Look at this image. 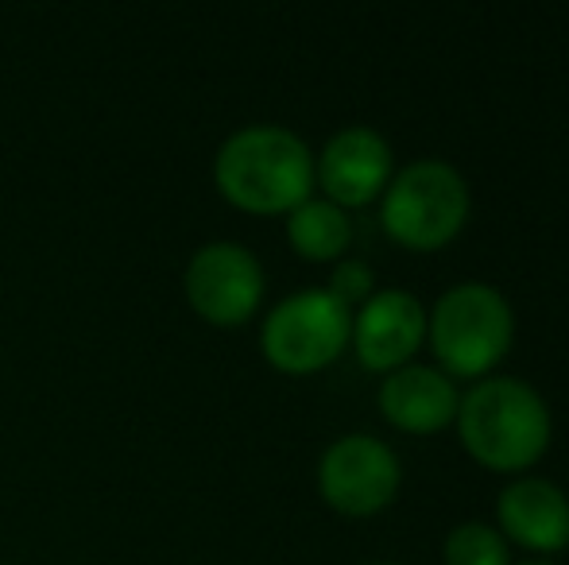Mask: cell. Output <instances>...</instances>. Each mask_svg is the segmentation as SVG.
<instances>
[{"label": "cell", "mask_w": 569, "mask_h": 565, "mask_svg": "<svg viewBox=\"0 0 569 565\" xmlns=\"http://www.w3.org/2000/svg\"><path fill=\"white\" fill-rule=\"evenodd\" d=\"M457 437L465 453L488 473L527 476L550 450L555 415L539 387L516 376H488L461 395Z\"/></svg>", "instance_id": "cell-1"}, {"label": "cell", "mask_w": 569, "mask_h": 565, "mask_svg": "<svg viewBox=\"0 0 569 565\" xmlns=\"http://www.w3.org/2000/svg\"><path fill=\"white\" fill-rule=\"evenodd\" d=\"M213 186L232 210L287 218L315 198V151L283 124H248L213 155Z\"/></svg>", "instance_id": "cell-2"}, {"label": "cell", "mask_w": 569, "mask_h": 565, "mask_svg": "<svg viewBox=\"0 0 569 565\" xmlns=\"http://www.w3.org/2000/svg\"><path fill=\"white\" fill-rule=\"evenodd\" d=\"M427 345L438 361L435 369L453 384L488 380L516 345V310L508 294L477 280L442 291L427 310Z\"/></svg>", "instance_id": "cell-3"}, {"label": "cell", "mask_w": 569, "mask_h": 565, "mask_svg": "<svg viewBox=\"0 0 569 565\" xmlns=\"http://www.w3.org/2000/svg\"><path fill=\"white\" fill-rule=\"evenodd\" d=\"M472 194L446 159H419L391 174L380 198V225L407 252H442L469 225Z\"/></svg>", "instance_id": "cell-4"}, {"label": "cell", "mask_w": 569, "mask_h": 565, "mask_svg": "<svg viewBox=\"0 0 569 565\" xmlns=\"http://www.w3.org/2000/svg\"><path fill=\"white\" fill-rule=\"evenodd\" d=\"M352 310L326 286L287 294L268 310L260 330L263 361L283 376H315L349 349Z\"/></svg>", "instance_id": "cell-5"}, {"label": "cell", "mask_w": 569, "mask_h": 565, "mask_svg": "<svg viewBox=\"0 0 569 565\" xmlns=\"http://www.w3.org/2000/svg\"><path fill=\"white\" fill-rule=\"evenodd\" d=\"M403 465L376 434H345L318 461V496L345 519H368L396 504Z\"/></svg>", "instance_id": "cell-6"}, {"label": "cell", "mask_w": 569, "mask_h": 565, "mask_svg": "<svg viewBox=\"0 0 569 565\" xmlns=\"http://www.w3.org/2000/svg\"><path fill=\"white\" fill-rule=\"evenodd\" d=\"M263 268L244 244L237 241H210L190 256L182 291L202 322L232 330V325L252 322L263 302Z\"/></svg>", "instance_id": "cell-7"}, {"label": "cell", "mask_w": 569, "mask_h": 565, "mask_svg": "<svg viewBox=\"0 0 569 565\" xmlns=\"http://www.w3.org/2000/svg\"><path fill=\"white\" fill-rule=\"evenodd\" d=\"M391 174H396V151L383 132L368 124H349L333 132L315 155V186H322L326 202L345 213L380 202Z\"/></svg>", "instance_id": "cell-8"}, {"label": "cell", "mask_w": 569, "mask_h": 565, "mask_svg": "<svg viewBox=\"0 0 569 565\" xmlns=\"http://www.w3.org/2000/svg\"><path fill=\"white\" fill-rule=\"evenodd\" d=\"M427 341V306L411 291H376L365 306L352 310L349 345L357 353L360 369L368 372H399L415 364V353Z\"/></svg>", "instance_id": "cell-9"}, {"label": "cell", "mask_w": 569, "mask_h": 565, "mask_svg": "<svg viewBox=\"0 0 569 565\" xmlns=\"http://www.w3.org/2000/svg\"><path fill=\"white\" fill-rule=\"evenodd\" d=\"M496 531L527 554H562L569 546V496L547 476H516L496 500Z\"/></svg>", "instance_id": "cell-10"}, {"label": "cell", "mask_w": 569, "mask_h": 565, "mask_svg": "<svg viewBox=\"0 0 569 565\" xmlns=\"http://www.w3.org/2000/svg\"><path fill=\"white\" fill-rule=\"evenodd\" d=\"M376 407H380L388 426L415 437H430L442 434L446 426H453L457 407H461V392L435 364H407V369L388 372L380 380Z\"/></svg>", "instance_id": "cell-11"}, {"label": "cell", "mask_w": 569, "mask_h": 565, "mask_svg": "<svg viewBox=\"0 0 569 565\" xmlns=\"http://www.w3.org/2000/svg\"><path fill=\"white\" fill-rule=\"evenodd\" d=\"M287 244L307 264H338L352 249V218L326 198H307L287 213Z\"/></svg>", "instance_id": "cell-12"}, {"label": "cell", "mask_w": 569, "mask_h": 565, "mask_svg": "<svg viewBox=\"0 0 569 565\" xmlns=\"http://www.w3.org/2000/svg\"><path fill=\"white\" fill-rule=\"evenodd\" d=\"M442 565H516V562H511L508 538L492 523L465 519L446 535Z\"/></svg>", "instance_id": "cell-13"}, {"label": "cell", "mask_w": 569, "mask_h": 565, "mask_svg": "<svg viewBox=\"0 0 569 565\" xmlns=\"http://www.w3.org/2000/svg\"><path fill=\"white\" fill-rule=\"evenodd\" d=\"M326 291H330L338 302H345L349 310H357L376 294V275L365 260H338V268H333L330 286H326Z\"/></svg>", "instance_id": "cell-14"}, {"label": "cell", "mask_w": 569, "mask_h": 565, "mask_svg": "<svg viewBox=\"0 0 569 565\" xmlns=\"http://www.w3.org/2000/svg\"><path fill=\"white\" fill-rule=\"evenodd\" d=\"M516 565H555V562H542V558H531V562H516Z\"/></svg>", "instance_id": "cell-15"}, {"label": "cell", "mask_w": 569, "mask_h": 565, "mask_svg": "<svg viewBox=\"0 0 569 565\" xmlns=\"http://www.w3.org/2000/svg\"><path fill=\"white\" fill-rule=\"evenodd\" d=\"M368 565H399V562H368Z\"/></svg>", "instance_id": "cell-16"}]
</instances>
